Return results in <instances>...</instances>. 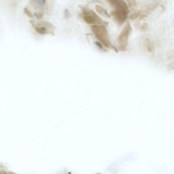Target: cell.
Returning a JSON list of instances; mask_svg holds the SVG:
<instances>
[{
    "label": "cell",
    "mask_w": 174,
    "mask_h": 174,
    "mask_svg": "<svg viewBox=\"0 0 174 174\" xmlns=\"http://www.w3.org/2000/svg\"><path fill=\"white\" fill-rule=\"evenodd\" d=\"M91 29L96 38L101 43H102L103 46L107 48H110L111 47V43L107 29L105 26L92 25Z\"/></svg>",
    "instance_id": "obj_2"
},
{
    "label": "cell",
    "mask_w": 174,
    "mask_h": 174,
    "mask_svg": "<svg viewBox=\"0 0 174 174\" xmlns=\"http://www.w3.org/2000/svg\"><path fill=\"white\" fill-rule=\"evenodd\" d=\"M141 12L139 10L135 11L133 13H132L131 14L130 18H131V19H132V20H135V19H136L137 18L140 17L141 16Z\"/></svg>",
    "instance_id": "obj_6"
},
{
    "label": "cell",
    "mask_w": 174,
    "mask_h": 174,
    "mask_svg": "<svg viewBox=\"0 0 174 174\" xmlns=\"http://www.w3.org/2000/svg\"><path fill=\"white\" fill-rule=\"evenodd\" d=\"M83 12V17L86 22L92 25H103L102 20L94 11L85 7H81Z\"/></svg>",
    "instance_id": "obj_4"
},
{
    "label": "cell",
    "mask_w": 174,
    "mask_h": 174,
    "mask_svg": "<svg viewBox=\"0 0 174 174\" xmlns=\"http://www.w3.org/2000/svg\"><path fill=\"white\" fill-rule=\"evenodd\" d=\"M8 174V173H4V174Z\"/></svg>",
    "instance_id": "obj_9"
},
{
    "label": "cell",
    "mask_w": 174,
    "mask_h": 174,
    "mask_svg": "<svg viewBox=\"0 0 174 174\" xmlns=\"http://www.w3.org/2000/svg\"><path fill=\"white\" fill-rule=\"evenodd\" d=\"M96 11L98 12L99 14L101 16H103L104 17H107L109 18V15L108 14L107 11L106 10V9H104L103 7L100 5H97L96 6Z\"/></svg>",
    "instance_id": "obj_5"
},
{
    "label": "cell",
    "mask_w": 174,
    "mask_h": 174,
    "mask_svg": "<svg viewBox=\"0 0 174 174\" xmlns=\"http://www.w3.org/2000/svg\"><path fill=\"white\" fill-rule=\"evenodd\" d=\"M147 50L149 52H152L153 50V46L152 44H149L147 46Z\"/></svg>",
    "instance_id": "obj_8"
},
{
    "label": "cell",
    "mask_w": 174,
    "mask_h": 174,
    "mask_svg": "<svg viewBox=\"0 0 174 174\" xmlns=\"http://www.w3.org/2000/svg\"><path fill=\"white\" fill-rule=\"evenodd\" d=\"M110 5L114 10L111 12V15L114 18L116 24L120 26L124 24L126 20L129 13V8L127 5L123 1H109Z\"/></svg>",
    "instance_id": "obj_1"
},
{
    "label": "cell",
    "mask_w": 174,
    "mask_h": 174,
    "mask_svg": "<svg viewBox=\"0 0 174 174\" xmlns=\"http://www.w3.org/2000/svg\"><path fill=\"white\" fill-rule=\"evenodd\" d=\"M129 6L130 7H134L136 6V3L135 2V1H130L129 2Z\"/></svg>",
    "instance_id": "obj_7"
},
{
    "label": "cell",
    "mask_w": 174,
    "mask_h": 174,
    "mask_svg": "<svg viewBox=\"0 0 174 174\" xmlns=\"http://www.w3.org/2000/svg\"><path fill=\"white\" fill-rule=\"evenodd\" d=\"M132 28L129 23H127L119 34L117 41L118 43V49L120 51H125L127 48L128 40L131 32Z\"/></svg>",
    "instance_id": "obj_3"
}]
</instances>
